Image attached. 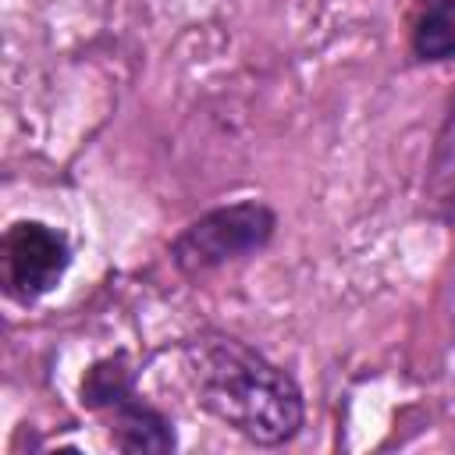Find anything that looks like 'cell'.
<instances>
[{"instance_id":"obj_4","label":"cell","mask_w":455,"mask_h":455,"mask_svg":"<svg viewBox=\"0 0 455 455\" xmlns=\"http://www.w3.org/2000/svg\"><path fill=\"white\" fill-rule=\"evenodd\" d=\"M100 412L107 416L110 441L121 451H174L171 419L164 412H156L149 402H142L135 395V387H128L124 395H117Z\"/></svg>"},{"instance_id":"obj_1","label":"cell","mask_w":455,"mask_h":455,"mask_svg":"<svg viewBox=\"0 0 455 455\" xmlns=\"http://www.w3.org/2000/svg\"><path fill=\"white\" fill-rule=\"evenodd\" d=\"M185 373L199 405L252 444H284L302 427L299 384L238 338L203 334L188 341Z\"/></svg>"},{"instance_id":"obj_5","label":"cell","mask_w":455,"mask_h":455,"mask_svg":"<svg viewBox=\"0 0 455 455\" xmlns=\"http://www.w3.org/2000/svg\"><path fill=\"white\" fill-rule=\"evenodd\" d=\"M412 53L441 64L455 60V0H430L412 28Z\"/></svg>"},{"instance_id":"obj_2","label":"cell","mask_w":455,"mask_h":455,"mask_svg":"<svg viewBox=\"0 0 455 455\" xmlns=\"http://www.w3.org/2000/svg\"><path fill=\"white\" fill-rule=\"evenodd\" d=\"M274 228H277V217L267 203L245 199V203L217 206V210L203 213L199 220H192L171 242V259L181 274L196 277V274L217 270L224 263L256 256L274 238Z\"/></svg>"},{"instance_id":"obj_3","label":"cell","mask_w":455,"mask_h":455,"mask_svg":"<svg viewBox=\"0 0 455 455\" xmlns=\"http://www.w3.org/2000/svg\"><path fill=\"white\" fill-rule=\"evenodd\" d=\"M71 263L64 231L43 220H14L4 235V288L18 302H36L53 291Z\"/></svg>"}]
</instances>
